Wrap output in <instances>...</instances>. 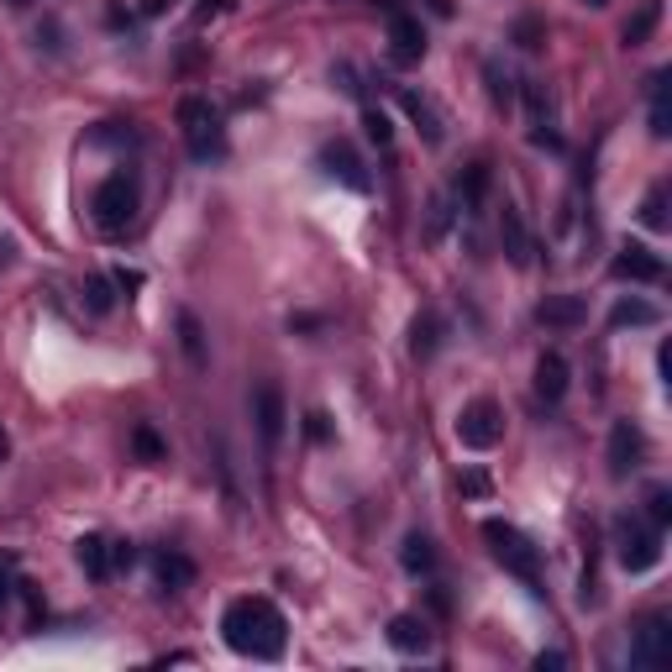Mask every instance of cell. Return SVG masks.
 Returning <instances> with one entry per match:
<instances>
[{
    "label": "cell",
    "mask_w": 672,
    "mask_h": 672,
    "mask_svg": "<svg viewBox=\"0 0 672 672\" xmlns=\"http://www.w3.org/2000/svg\"><path fill=\"white\" fill-rule=\"evenodd\" d=\"M221 635H226V646H231L237 656H253V662H279L289 625H284V615H279V604H274V599L247 594V599H231V604H226Z\"/></svg>",
    "instance_id": "6da1fadb"
},
{
    "label": "cell",
    "mask_w": 672,
    "mask_h": 672,
    "mask_svg": "<svg viewBox=\"0 0 672 672\" xmlns=\"http://www.w3.org/2000/svg\"><path fill=\"white\" fill-rule=\"evenodd\" d=\"M484 542H488V552L500 557L504 573H515V579H521L536 599L546 594V589H542V552L531 546L525 531H515L510 521H484Z\"/></svg>",
    "instance_id": "7a4b0ae2"
},
{
    "label": "cell",
    "mask_w": 672,
    "mask_h": 672,
    "mask_svg": "<svg viewBox=\"0 0 672 672\" xmlns=\"http://www.w3.org/2000/svg\"><path fill=\"white\" fill-rule=\"evenodd\" d=\"M179 131H185V148L195 164H210V158L226 152L221 111L210 106L206 95H185V100H179Z\"/></svg>",
    "instance_id": "3957f363"
},
{
    "label": "cell",
    "mask_w": 672,
    "mask_h": 672,
    "mask_svg": "<svg viewBox=\"0 0 672 672\" xmlns=\"http://www.w3.org/2000/svg\"><path fill=\"white\" fill-rule=\"evenodd\" d=\"M90 210H95V226H100V231H127V226L137 221V179H131V174L100 179Z\"/></svg>",
    "instance_id": "277c9868"
},
{
    "label": "cell",
    "mask_w": 672,
    "mask_h": 672,
    "mask_svg": "<svg viewBox=\"0 0 672 672\" xmlns=\"http://www.w3.org/2000/svg\"><path fill=\"white\" fill-rule=\"evenodd\" d=\"M615 542H620V567H625V573H652L656 562H662V531H656L652 521L625 515Z\"/></svg>",
    "instance_id": "5b68a950"
},
{
    "label": "cell",
    "mask_w": 672,
    "mask_h": 672,
    "mask_svg": "<svg viewBox=\"0 0 672 672\" xmlns=\"http://www.w3.org/2000/svg\"><path fill=\"white\" fill-rule=\"evenodd\" d=\"M504 436V415L494 399H473V405H463V415H457V442H463L467 452H488L500 447Z\"/></svg>",
    "instance_id": "8992f818"
},
{
    "label": "cell",
    "mask_w": 672,
    "mask_h": 672,
    "mask_svg": "<svg viewBox=\"0 0 672 672\" xmlns=\"http://www.w3.org/2000/svg\"><path fill=\"white\" fill-rule=\"evenodd\" d=\"M672 656V631H668V615H641L631 631V668H668Z\"/></svg>",
    "instance_id": "52a82bcc"
},
{
    "label": "cell",
    "mask_w": 672,
    "mask_h": 672,
    "mask_svg": "<svg viewBox=\"0 0 672 672\" xmlns=\"http://www.w3.org/2000/svg\"><path fill=\"white\" fill-rule=\"evenodd\" d=\"M604 463H610V478H620V484L646 463V436H641L635 421H615V426H610V452H604Z\"/></svg>",
    "instance_id": "ba28073f"
},
{
    "label": "cell",
    "mask_w": 672,
    "mask_h": 672,
    "mask_svg": "<svg viewBox=\"0 0 672 672\" xmlns=\"http://www.w3.org/2000/svg\"><path fill=\"white\" fill-rule=\"evenodd\" d=\"M320 168L332 174L336 185L357 189V195H368V189H374V179H368V168H363V158H357V148H353V142H342V137H332V142L320 148Z\"/></svg>",
    "instance_id": "9c48e42d"
},
{
    "label": "cell",
    "mask_w": 672,
    "mask_h": 672,
    "mask_svg": "<svg viewBox=\"0 0 672 672\" xmlns=\"http://www.w3.org/2000/svg\"><path fill=\"white\" fill-rule=\"evenodd\" d=\"M389 58L399 69H415L426 58V32H421V21L411 11H389Z\"/></svg>",
    "instance_id": "30bf717a"
},
{
    "label": "cell",
    "mask_w": 672,
    "mask_h": 672,
    "mask_svg": "<svg viewBox=\"0 0 672 672\" xmlns=\"http://www.w3.org/2000/svg\"><path fill=\"white\" fill-rule=\"evenodd\" d=\"M253 421H258V436H263V452H274L279 447V436H284V394L279 384H263L258 394H253Z\"/></svg>",
    "instance_id": "8fae6325"
},
{
    "label": "cell",
    "mask_w": 672,
    "mask_h": 672,
    "mask_svg": "<svg viewBox=\"0 0 672 672\" xmlns=\"http://www.w3.org/2000/svg\"><path fill=\"white\" fill-rule=\"evenodd\" d=\"M610 268H615V279H631V284H662V279H668L662 258H656L652 247H641V243L620 247V258L610 263Z\"/></svg>",
    "instance_id": "7c38bea8"
},
{
    "label": "cell",
    "mask_w": 672,
    "mask_h": 672,
    "mask_svg": "<svg viewBox=\"0 0 672 672\" xmlns=\"http://www.w3.org/2000/svg\"><path fill=\"white\" fill-rule=\"evenodd\" d=\"M500 243H504V258L515 263V268H531V231H525L521 210L510 206V200L500 210Z\"/></svg>",
    "instance_id": "4fadbf2b"
},
{
    "label": "cell",
    "mask_w": 672,
    "mask_h": 672,
    "mask_svg": "<svg viewBox=\"0 0 672 672\" xmlns=\"http://www.w3.org/2000/svg\"><path fill=\"white\" fill-rule=\"evenodd\" d=\"M389 646L405 656H426L431 652V625L421 615H394L389 620Z\"/></svg>",
    "instance_id": "5bb4252c"
},
{
    "label": "cell",
    "mask_w": 672,
    "mask_h": 672,
    "mask_svg": "<svg viewBox=\"0 0 672 672\" xmlns=\"http://www.w3.org/2000/svg\"><path fill=\"white\" fill-rule=\"evenodd\" d=\"M442 342H447V320L436 316V310H421V316L411 320V357H436L442 353Z\"/></svg>",
    "instance_id": "9a60e30c"
},
{
    "label": "cell",
    "mask_w": 672,
    "mask_h": 672,
    "mask_svg": "<svg viewBox=\"0 0 672 672\" xmlns=\"http://www.w3.org/2000/svg\"><path fill=\"white\" fill-rule=\"evenodd\" d=\"M536 320L542 326H583L589 320V305H583V295H546L536 305Z\"/></svg>",
    "instance_id": "2e32d148"
},
{
    "label": "cell",
    "mask_w": 672,
    "mask_h": 672,
    "mask_svg": "<svg viewBox=\"0 0 672 672\" xmlns=\"http://www.w3.org/2000/svg\"><path fill=\"white\" fill-rule=\"evenodd\" d=\"M562 394H567V357H562V353H542V363H536V399L557 405Z\"/></svg>",
    "instance_id": "e0dca14e"
},
{
    "label": "cell",
    "mask_w": 672,
    "mask_h": 672,
    "mask_svg": "<svg viewBox=\"0 0 672 672\" xmlns=\"http://www.w3.org/2000/svg\"><path fill=\"white\" fill-rule=\"evenodd\" d=\"M652 137L656 142H668L672 137V75L668 69H656L652 75Z\"/></svg>",
    "instance_id": "ac0fdd59"
},
{
    "label": "cell",
    "mask_w": 672,
    "mask_h": 672,
    "mask_svg": "<svg viewBox=\"0 0 672 672\" xmlns=\"http://www.w3.org/2000/svg\"><path fill=\"white\" fill-rule=\"evenodd\" d=\"M75 557H79V567H85L95 583L111 579V542H106V536H79V542H75Z\"/></svg>",
    "instance_id": "d6986e66"
},
{
    "label": "cell",
    "mask_w": 672,
    "mask_h": 672,
    "mask_svg": "<svg viewBox=\"0 0 672 672\" xmlns=\"http://www.w3.org/2000/svg\"><path fill=\"white\" fill-rule=\"evenodd\" d=\"M152 573H158V583H164L168 594H185L189 583H195V562L179 557V552H158L152 557Z\"/></svg>",
    "instance_id": "ffe728a7"
},
{
    "label": "cell",
    "mask_w": 672,
    "mask_h": 672,
    "mask_svg": "<svg viewBox=\"0 0 672 672\" xmlns=\"http://www.w3.org/2000/svg\"><path fill=\"white\" fill-rule=\"evenodd\" d=\"M656 21H662V0H641V11L625 21L620 42H625V48H646V42H652V32H656Z\"/></svg>",
    "instance_id": "44dd1931"
},
{
    "label": "cell",
    "mask_w": 672,
    "mask_h": 672,
    "mask_svg": "<svg viewBox=\"0 0 672 672\" xmlns=\"http://www.w3.org/2000/svg\"><path fill=\"white\" fill-rule=\"evenodd\" d=\"M399 106L411 111V121L421 127V137H426L431 148H436V142H442V121H436V111H431V106H426V100H421L415 90H399Z\"/></svg>",
    "instance_id": "7402d4cb"
},
{
    "label": "cell",
    "mask_w": 672,
    "mask_h": 672,
    "mask_svg": "<svg viewBox=\"0 0 672 672\" xmlns=\"http://www.w3.org/2000/svg\"><path fill=\"white\" fill-rule=\"evenodd\" d=\"M399 562H405V573H431V567H436V546H431V536L411 531V536H405V552H399Z\"/></svg>",
    "instance_id": "603a6c76"
},
{
    "label": "cell",
    "mask_w": 672,
    "mask_h": 672,
    "mask_svg": "<svg viewBox=\"0 0 672 672\" xmlns=\"http://www.w3.org/2000/svg\"><path fill=\"white\" fill-rule=\"evenodd\" d=\"M452 216H457V210H452V195H431V206H426V231H421V237H426V243L436 247L442 237H447Z\"/></svg>",
    "instance_id": "cb8c5ba5"
},
{
    "label": "cell",
    "mask_w": 672,
    "mask_h": 672,
    "mask_svg": "<svg viewBox=\"0 0 672 672\" xmlns=\"http://www.w3.org/2000/svg\"><path fill=\"white\" fill-rule=\"evenodd\" d=\"M610 326H656V305H646V299H620L615 310H610Z\"/></svg>",
    "instance_id": "d4e9b609"
},
{
    "label": "cell",
    "mask_w": 672,
    "mask_h": 672,
    "mask_svg": "<svg viewBox=\"0 0 672 672\" xmlns=\"http://www.w3.org/2000/svg\"><path fill=\"white\" fill-rule=\"evenodd\" d=\"M179 347H185V357L195 363V368H206V332H200V320L189 316H179Z\"/></svg>",
    "instance_id": "484cf974"
},
{
    "label": "cell",
    "mask_w": 672,
    "mask_h": 672,
    "mask_svg": "<svg viewBox=\"0 0 672 672\" xmlns=\"http://www.w3.org/2000/svg\"><path fill=\"white\" fill-rule=\"evenodd\" d=\"M484 195H488V168L467 164L463 179H457V200H463V206H484Z\"/></svg>",
    "instance_id": "4316f807"
},
{
    "label": "cell",
    "mask_w": 672,
    "mask_h": 672,
    "mask_svg": "<svg viewBox=\"0 0 672 672\" xmlns=\"http://www.w3.org/2000/svg\"><path fill=\"white\" fill-rule=\"evenodd\" d=\"M641 221L652 226V231H668V185L646 189V200H641Z\"/></svg>",
    "instance_id": "83f0119b"
},
{
    "label": "cell",
    "mask_w": 672,
    "mask_h": 672,
    "mask_svg": "<svg viewBox=\"0 0 672 672\" xmlns=\"http://www.w3.org/2000/svg\"><path fill=\"white\" fill-rule=\"evenodd\" d=\"M484 79H488V100H494V106H515V79L504 75L494 58L484 63Z\"/></svg>",
    "instance_id": "f1b7e54d"
},
{
    "label": "cell",
    "mask_w": 672,
    "mask_h": 672,
    "mask_svg": "<svg viewBox=\"0 0 672 672\" xmlns=\"http://www.w3.org/2000/svg\"><path fill=\"white\" fill-rule=\"evenodd\" d=\"M85 305H90L95 316H106L116 305V284L106 279V274H95V279H85Z\"/></svg>",
    "instance_id": "f546056e"
},
{
    "label": "cell",
    "mask_w": 672,
    "mask_h": 672,
    "mask_svg": "<svg viewBox=\"0 0 672 672\" xmlns=\"http://www.w3.org/2000/svg\"><path fill=\"white\" fill-rule=\"evenodd\" d=\"M131 447H137V457H142V463H164V457H168L164 436H158L152 426H137V431H131Z\"/></svg>",
    "instance_id": "4dcf8cb0"
},
{
    "label": "cell",
    "mask_w": 672,
    "mask_h": 672,
    "mask_svg": "<svg viewBox=\"0 0 672 672\" xmlns=\"http://www.w3.org/2000/svg\"><path fill=\"white\" fill-rule=\"evenodd\" d=\"M510 38L521 42L525 53H536V48H542V42H546V27H542V21H536V17H521V21H515V32H510Z\"/></svg>",
    "instance_id": "1f68e13d"
},
{
    "label": "cell",
    "mask_w": 672,
    "mask_h": 672,
    "mask_svg": "<svg viewBox=\"0 0 672 672\" xmlns=\"http://www.w3.org/2000/svg\"><path fill=\"white\" fill-rule=\"evenodd\" d=\"M363 131H368V142H378V148H389V142H394L389 116H384V111H374V106L363 111Z\"/></svg>",
    "instance_id": "d6a6232c"
},
{
    "label": "cell",
    "mask_w": 672,
    "mask_h": 672,
    "mask_svg": "<svg viewBox=\"0 0 672 672\" xmlns=\"http://www.w3.org/2000/svg\"><path fill=\"white\" fill-rule=\"evenodd\" d=\"M646 504H652V525L662 531V525H672V488L656 484L652 494H646Z\"/></svg>",
    "instance_id": "836d02e7"
},
{
    "label": "cell",
    "mask_w": 672,
    "mask_h": 672,
    "mask_svg": "<svg viewBox=\"0 0 672 672\" xmlns=\"http://www.w3.org/2000/svg\"><path fill=\"white\" fill-rule=\"evenodd\" d=\"M463 494H488V473H478V467L463 473Z\"/></svg>",
    "instance_id": "e575fe53"
},
{
    "label": "cell",
    "mask_w": 672,
    "mask_h": 672,
    "mask_svg": "<svg viewBox=\"0 0 672 672\" xmlns=\"http://www.w3.org/2000/svg\"><path fill=\"white\" fill-rule=\"evenodd\" d=\"M131 562H137L131 542H111V567H131Z\"/></svg>",
    "instance_id": "d590c367"
},
{
    "label": "cell",
    "mask_w": 672,
    "mask_h": 672,
    "mask_svg": "<svg viewBox=\"0 0 672 672\" xmlns=\"http://www.w3.org/2000/svg\"><path fill=\"white\" fill-rule=\"evenodd\" d=\"M332 79H336V85H342L347 95H363V85H357V75L347 69V63H342V69H332Z\"/></svg>",
    "instance_id": "8d00e7d4"
},
{
    "label": "cell",
    "mask_w": 672,
    "mask_h": 672,
    "mask_svg": "<svg viewBox=\"0 0 672 672\" xmlns=\"http://www.w3.org/2000/svg\"><path fill=\"white\" fill-rule=\"evenodd\" d=\"M111 284H116V289H121V295H131V289L142 284V274H127V268H116V274H111Z\"/></svg>",
    "instance_id": "74e56055"
},
{
    "label": "cell",
    "mask_w": 672,
    "mask_h": 672,
    "mask_svg": "<svg viewBox=\"0 0 672 672\" xmlns=\"http://www.w3.org/2000/svg\"><path fill=\"white\" fill-rule=\"evenodd\" d=\"M431 610H436V615H452V599H447V589H442V583L431 589Z\"/></svg>",
    "instance_id": "f35d334b"
},
{
    "label": "cell",
    "mask_w": 672,
    "mask_h": 672,
    "mask_svg": "<svg viewBox=\"0 0 672 672\" xmlns=\"http://www.w3.org/2000/svg\"><path fill=\"white\" fill-rule=\"evenodd\" d=\"M6 604H11V567L0 562V615H6Z\"/></svg>",
    "instance_id": "ab89813d"
},
{
    "label": "cell",
    "mask_w": 672,
    "mask_h": 672,
    "mask_svg": "<svg viewBox=\"0 0 672 672\" xmlns=\"http://www.w3.org/2000/svg\"><path fill=\"white\" fill-rule=\"evenodd\" d=\"M305 431H310V436H316V442H326V415H305Z\"/></svg>",
    "instance_id": "60d3db41"
},
{
    "label": "cell",
    "mask_w": 672,
    "mask_h": 672,
    "mask_svg": "<svg viewBox=\"0 0 672 672\" xmlns=\"http://www.w3.org/2000/svg\"><path fill=\"white\" fill-rule=\"evenodd\" d=\"M536 668H567V656H562V652H542V656H536Z\"/></svg>",
    "instance_id": "b9f144b4"
},
{
    "label": "cell",
    "mask_w": 672,
    "mask_h": 672,
    "mask_svg": "<svg viewBox=\"0 0 672 672\" xmlns=\"http://www.w3.org/2000/svg\"><path fill=\"white\" fill-rule=\"evenodd\" d=\"M656 368H662V378L672 384V347H668V342H662V353H656Z\"/></svg>",
    "instance_id": "7bdbcfd3"
},
{
    "label": "cell",
    "mask_w": 672,
    "mask_h": 672,
    "mask_svg": "<svg viewBox=\"0 0 672 672\" xmlns=\"http://www.w3.org/2000/svg\"><path fill=\"white\" fill-rule=\"evenodd\" d=\"M168 6H174V0H142V11H148V17H164Z\"/></svg>",
    "instance_id": "ee69618b"
},
{
    "label": "cell",
    "mask_w": 672,
    "mask_h": 672,
    "mask_svg": "<svg viewBox=\"0 0 672 672\" xmlns=\"http://www.w3.org/2000/svg\"><path fill=\"white\" fill-rule=\"evenodd\" d=\"M431 11H436V17H452V11H457V6H452V0H426Z\"/></svg>",
    "instance_id": "f6af8a7d"
},
{
    "label": "cell",
    "mask_w": 672,
    "mask_h": 672,
    "mask_svg": "<svg viewBox=\"0 0 672 672\" xmlns=\"http://www.w3.org/2000/svg\"><path fill=\"white\" fill-rule=\"evenodd\" d=\"M11 457V436H6V426H0V463Z\"/></svg>",
    "instance_id": "bcb514c9"
},
{
    "label": "cell",
    "mask_w": 672,
    "mask_h": 672,
    "mask_svg": "<svg viewBox=\"0 0 672 672\" xmlns=\"http://www.w3.org/2000/svg\"><path fill=\"white\" fill-rule=\"evenodd\" d=\"M583 6H594V11H604V6H610V0H583Z\"/></svg>",
    "instance_id": "7dc6e473"
},
{
    "label": "cell",
    "mask_w": 672,
    "mask_h": 672,
    "mask_svg": "<svg viewBox=\"0 0 672 672\" xmlns=\"http://www.w3.org/2000/svg\"><path fill=\"white\" fill-rule=\"evenodd\" d=\"M11 6H27V0H11Z\"/></svg>",
    "instance_id": "c3c4849f"
}]
</instances>
